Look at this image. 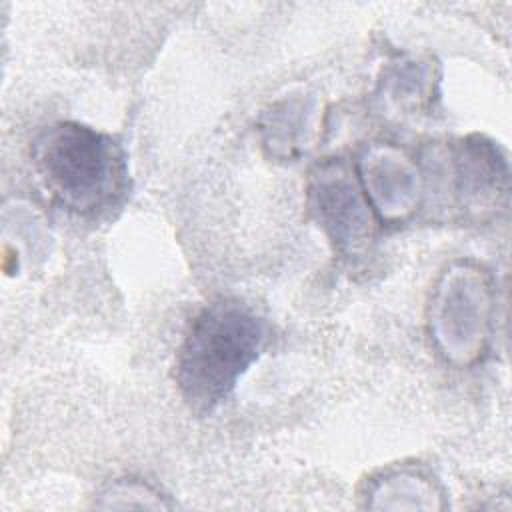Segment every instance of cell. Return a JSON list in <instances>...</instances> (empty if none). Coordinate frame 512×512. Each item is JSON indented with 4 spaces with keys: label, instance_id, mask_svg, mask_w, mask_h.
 <instances>
[{
    "label": "cell",
    "instance_id": "1",
    "mask_svg": "<svg viewBox=\"0 0 512 512\" xmlns=\"http://www.w3.org/2000/svg\"><path fill=\"white\" fill-rule=\"evenodd\" d=\"M266 322L236 298L204 306L190 322L176 356V384L186 404L206 414L220 406L260 358Z\"/></svg>",
    "mask_w": 512,
    "mask_h": 512
},
{
    "label": "cell",
    "instance_id": "2",
    "mask_svg": "<svg viewBox=\"0 0 512 512\" xmlns=\"http://www.w3.org/2000/svg\"><path fill=\"white\" fill-rule=\"evenodd\" d=\"M36 172L52 200L78 216L114 208L128 190V164L116 138L80 122H56L32 142Z\"/></svg>",
    "mask_w": 512,
    "mask_h": 512
},
{
    "label": "cell",
    "instance_id": "3",
    "mask_svg": "<svg viewBox=\"0 0 512 512\" xmlns=\"http://www.w3.org/2000/svg\"><path fill=\"white\" fill-rule=\"evenodd\" d=\"M496 290L490 272L456 260L440 274L428 312V332L438 354L458 368L474 366L490 346Z\"/></svg>",
    "mask_w": 512,
    "mask_h": 512
},
{
    "label": "cell",
    "instance_id": "4",
    "mask_svg": "<svg viewBox=\"0 0 512 512\" xmlns=\"http://www.w3.org/2000/svg\"><path fill=\"white\" fill-rule=\"evenodd\" d=\"M308 204L314 220L340 256L358 258L368 252L378 218L366 200L354 166L342 160L318 164L308 184Z\"/></svg>",
    "mask_w": 512,
    "mask_h": 512
},
{
    "label": "cell",
    "instance_id": "5",
    "mask_svg": "<svg viewBox=\"0 0 512 512\" xmlns=\"http://www.w3.org/2000/svg\"><path fill=\"white\" fill-rule=\"evenodd\" d=\"M452 198L464 218L484 222L504 210L510 168L502 148L486 136L460 138L448 152Z\"/></svg>",
    "mask_w": 512,
    "mask_h": 512
},
{
    "label": "cell",
    "instance_id": "6",
    "mask_svg": "<svg viewBox=\"0 0 512 512\" xmlns=\"http://www.w3.org/2000/svg\"><path fill=\"white\" fill-rule=\"evenodd\" d=\"M354 170L378 222H402L420 206L424 194L422 172L396 146L374 144L366 148Z\"/></svg>",
    "mask_w": 512,
    "mask_h": 512
},
{
    "label": "cell",
    "instance_id": "7",
    "mask_svg": "<svg viewBox=\"0 0 512 512\" xmlns=\"http://www.w3.org/2000/svg\"><path fill=\"white\" fill-rule=\"evenodd\" d=\"M434 82L436 80L430 62L406 60L390 66L384 72L376 96L384 100V108L412 114L430 102Z\"/></svg>",
    "mask_w": 512,
    "mask_h": 512
},
{
    "label": "cell",
    "instance_id": "8",
    "mask_svg": "<svg viewBox=\"0 0 512 512\" xmlns=\"http://www.w3.org/2000/svg\"><path fill=\"white\" fill-rule=\"evenodd\" d=\"M104 502L100 506L104 508H134L132 498L142 500V504L146 508H166L168 504L162 502L160 494L156 490H152L150 486L136 482V480H118L114 484H110L102 496Z\"/></svg>",
    "mask_w": 512,
    "mask_h": 512
}]
</instances>
